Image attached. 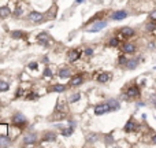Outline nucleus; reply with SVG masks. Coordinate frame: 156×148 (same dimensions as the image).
I'll use <instances>...</instances> for the list:
<instances>
[{
	"label": "nucleus",
	"instance_id": "obj_1",
	"mask_svg": "<svg viewBox=\"0 0 156 148\" xmlns=\"http://www.w3.org/2000/svg\"><path fill=\"white\" fill-rule=\"evenodd\" d=\"M26 116L23 115V114H21V112H16V114H14V116H12V123L15 125V126H19L22 127L23 125H26Z\"/></svg>",
	"mask_w": 156,
	"mask_h": 148
},
{
	"label": "nucleus",
	"instance_id": "obj_2",
	"mask_svg": "<svg viewBox=\"0 0 156 148\" xmlns=\"http://www.w3.org/2000/svg\"><path fill=\"white\" fill-rule=\"evenodd\" d=\"M27 18H29L31 22H34V23H41V22H44V19H45V16L42 15V14H40V12H37V11L29 12Z\"/></svg>",
	"mask_w": 156,
	"mask_h": 148
},
{
	"label": "nucleus",
	"instance_id": "obj_3",
	"mask_svg": "<svg viewBox=\"0 0 156 148\" xmlns=\"http://www.w3.org/2000/svg\"><path fill=\"white\" fill-rule=\"evenodd\" d=\"M105 26H107V21H97V22H94L93 25H92V27H89L86 32L96 33V32H99V30H101V29H104Z\"/></svg>",
	"mask_w": 156,
	"mask_h": 148
},
{
	"label": "nucleus",
	"instance_id": "obj_4",
	"mask_svg": "<svg viewBox=\"0 0 156 148\" xmlns=\"http://www.w3.org/2000/svg\"><path fill=\"white\" fill-rule=\"evenodd\" d=\"M108 111H111V108H109V106L107 103H101V104H97L94 107V114L96 115H103V114L108 112Z\"/></svg>",
	"mask_w": 156,
	"mask_h": 148
},
{
	"label": "nucleus",
	"instance_id": "obj_5",
	"mask_svg": "<svg viewBox=\"0 0 156 148\" xmlns=\"http://www.w3.org/2000/svg\"><path fill=\"white\" fill-rule=\"evenodd\" d=\"M56 138H57L56 133L49 130V132L44 133V136H42V141H44V143H52V141H56Z\"/></svg>",
	"mask_w": 156,
	"mask_h": 148
},
{
	"label": "nucleus",
	"instance_id": "obj_6",
	"mask_svg": "<svg viewBox=\"0 0 156 148\" xmlns=\"http://www.w3.org/2000/svg\"><path fill=\"white\" fill-rule=\"evenodd\" d=\"M126 93H127L129 97H138L141 92H140V88L137 85H131V86H129V89L126 90Z\"/></svg>",
	"mask_w": 156,
	"mask_h": 148
},
{
	"label": "nucleus",
	"instance_id": "obj_7",
	"mask_svg": "<svg viewBox=\"0 0 156 148\" xmlns=\"http://www.w3.org/2000/svg\"><path fill=\"white\" fill-rule=\"evenodd\" d=\"M36 141H37V134L36 133H27L25 137H23V144H25V145L34 144Z\"/></svg>",
	"mask_w": 156,
	"mask_h": 148
},
{
	"label": "nucleus",
	"instance_id": "obj_8",
	"mask_svg": "<svg viewBox=\"0 0 156 148\" xmlns=\"http://www.w3.org/2000/svg\"><path fill=\"white\" fill-rule=\"evenodd\" d=\"M126 16H127V12L123 10H119V11H115L114 14L111 15V19L112 21H122V19H125Z\"/></svg>",
	"mask_w": 156,
	"mask_h": 148
},
{
	"label": "nucleus",
	"instance_id": "obj_9",
	"mask_svg": "<svg viewBox=\"0 0 156 148\" xmlns=\"http://www.w3.org/2000/svg\"><path fill=\"white\" fill-rule=\"evenodd\" d=\"M122 51L125 53H134L135 52V45L133 42H125L122 45Z\"/></svg>",
	"mask_w": 156,
	"mask_h": 148
},
{
	"label": "nucleus",
	"instance_id": "obj_10",
	"mask_svg": "<svg viewBox=\"0 0 156 148\" xmlns=\"http://www.w3.org/2000/svg\"><path fill=\"white\" fill-rule=\"evenodd\" d=\"M135 129H137V125H135V122L133 121V118H130L129 121L126 122V125H125V127H123V130L125 132H134Z\"/></svg>",
	"mask_w": 156,
	"mask_h": 148
},
{
	"label": "nucleus",
	"instance_id": "obj_11",
	"mask_svg": "<svg viewBox=\"0 0 156 148\" xmlns=\"http://www.w3.org/2000/svg\"><path fill=\"white\" fill-rule=\"evenodd\" d=\"M120 36L125 37V38H127V37H133L134 36V30H133L131 27H129V26L122 27V29H120Z\"/></svg>",
	"mask_w": 156,
	"mask_h": 148
},
{
	"label": "nucleus",
	"instance_id": "obj_12",
	"mask_svg": "<svg viewBox=\"0 0 156 148\" xmlns=\"http://www.w3.org/2000/svg\"><path fill=\"white\" fill-rule=\"evenodd\" d=\"M107 104L109 106V108H111V111H118L120 108V104L119 101L116 100V99H108L107 100Z\"/></svg>",
	"mask_w": 156,
	"mask_h": 148
},
{
	"label": "nucleus",
	"instance_id": "obj_13",
	"mask_svg": "<svg viewBox=\"0 0 156 148\" xmlns=\"http://www.w3.org/2000/svg\"><path fill=\"white\" fill-rule=\"evenodd\" d=\"M81 58V52L78 51V49H71L70 52H68V60L70 62H75L78 59Z\"/></svg>",
	"mask_w": 156,
	"mask_h": 148
},
{
	"label": "nucleus",
	"instance_id": "obj_14",
	"mask_svg": "<svg viewBox=\"0 0 156 148\" xmlns=\"http://www.w3.org/2000/svg\"><path fill=\"white\" fill-rule=\"evenodd\" d=\"M83 82V77L81 74H77V75H74L71 81H70V85L71 86H78V85H81Z\"/></svg>",
	"mask_w": 156,
	"mask_h": 148
},
{
	"label": "nucleus",
	"instance_id": "obj_15",
	"mask_svg": "<svg viewBox=\"0 0 156 148\" xmlns=\"http://www.w3.org/2000/svg\"><path fill=\"white\" fill-rule=\"evenodd\" d=\"M8 15H11V10L8 5H3L0 7V18H7Z\"/></svg>",
	"mask_w": 156,
	"mask_h": 148
},
{
	"label": "nucleus",
	"instance_id": "obj_16",
	"mask_svg": "<svg viewBox=\"0 0 156 148\" xmlns=\"http://www.w3.org/2000/svg\"><path fill=\"white\" fill-rule=\"evenodd\" d=\"M37 40L41 42V44H44V45H45V44L49 41V36H48L47 32H42V33H40V34L37 36Z\"/></svg>",
	"mask_w": 156,
	"mask_h": 148
},
{
	"label": "nucleus",
	"instance_id": "obj_17",
	"mask_svg": "<svg viewBox=\"0 0 156 148\" xmlns=\"http://www.w3.org/2000/svg\"><path fill=\"white\" fill-rule=\"evenodd\" d=\"M109 78H111V74H109V73H101V74L97 75V82L104 84V82H107Z\"/></svg>",
	"mask_w": 156,
	"mask_h": 148
},
{
	"label": "nucleus",
	"instance_id": "obj_18",
	"mask_svg": "<svg viewBox=\"0 0 156 148\" xmlns=\"http://www.w3.org/2000/svg\"><path fill=\"white\" fill-rule=\"evenodd\" d=\"M137 64H138V59H130V60H127V63H126V67L129 70H134L137 67Z\"/></svg>",
	"mask_w": 156,
	"mask_h": 148
},
{
	"label": "nucleus",
	"instance_id": "obj_19",
	"mask_svg": "<svg viewBox=\"0 0 156 148\" xmlns=\"http://www.w3.org/2000/svg\"><path fill=\"white\" fill-rule=\"evenodd\" d=\"M11 144L8 136H0V147H8Z\"/></svg>",
	"mask_w": 156,
	"mask_h": 148
},
{
	"label": "nucleus",
	"instance_id": "obj_20",
	"mask_svg": "<svg viewBox=\"0 0 156 148\" xmlns=\"http://www.w3.org/2000/svg\"><path fill=\"white\" fill-rule=\"evenodd\" d=\"M59 77L60 78H70L71 77V71L68 69H62L59 71Z\"/></svg>",
	"mask_w": 156,
	"mask_h": 148
},
{
	"label": "nucleus",
	"instance_id": "obj_21",
	"mask_svg": "<svg viewBox=\"0 0 156 148\" xmlns=\"http://www.w3.org/2000/svg\"><path fill=\"white\" fill-rule=\"evenodd\" d=\"M97 138H99V134H97V133H89L88 136H86V141H88L89 144H92V143H94Z\"/></svg>",
	"mask_w": 156,
	"mask_h": 148
},
{
	"label": "nucleus",
	"instance_id": "obj_22",
	"mask_svg": "<svg viewBox=\"0 0 156 148\" xmlns=\"http://www.w3.org/2000/svg\"><path fill=\"white\" fill-rule=\"evenodd\" d=\"M66 88H67L66 85L56 84V85H53V86H52V90H53V92H64V90H66Z\"/></svg>",
	"mask_w": 156,
	"mask_h": 148
},
{
	"label": "nucleus",
	"instance_id": "obj_23",
	"mask_svg": "<svg viewBox=\"0 0 156 148\" xmlns=\"http://www.w3.org/2000/svg\"><path fill=\"white\" fill-rule=\"evenodd\" d=\"M66 108H67L66 103H64V101H62L60 99H59V100H57V103H56V110H57V111H60V112H63V111L66 110Z\"/></svg>",
	"mask_w": 156,
	"mask_h": 148
},
{
	"label": "nucleus",
	"instance_id": "obj_24",
	"mask_svg": "<svg viewBox=\"0 0 156 148\" xmlns=\"http://www.w3.org/2000/svg\"><path fill=\"white\" fill-rule=\"evenodd\" d=\"M73 133H74V127L73 126H68V127H66V129H63V130H62V134L64 136V137L71 136Z\"/></svg>",
	"mask_w": 156,
	"mask_h": 148
},
{
	"label": "nucleus",
	"instance_id": "obj_25",
	"mask_svg": "<svg viewBox=\"0 0 156 148\" xmlns=\"http://www.w3.org/2000/svg\"><path fill=\"white\" fill-rule=\"evenodd\" d=\"M11 36H12V38H23L25 33L22 32V30H14V32L11 33Z\"/></svg>",
	"mask_w": 156,
	"mask_h": 148
},
{
	"label": "nucleus",
	"instance_id": "obj_26",
	"mask_svg": "<svg viewBox=\"0 0 156 148\" xmlns=\"http://www.w3.org/2000/svg\"><path fill=\"white\" fill-rule=\"evenodd\" d=\"M8 88H10L8 82H5V81H0V92H5V90H8Z\"/></svg>",
	"mask_w": 156,
	"mask_h": 148
},
{
	"label": "nucleus",
	"instance_id": "obj_27",
	"mask_svg": "<svg viewBox=\"0 0 156 148\" xmlns=\"http://www.w3.org/2000/svg\"><path fill=\"white\" fill-rule=\"evenodd\" d=\"M37 97H38V93H36V92H29V93L26 95V99H27V100H36Z\"/></svg>",
	"mask_w": 156,
	"mask_h": 148
},
{
	"label": "nucleus",
	"instance_id": "obj_28",
	"mask_svg": "<svg viewBox=\"0 0 156 148\" xmlns=\"http://www.w3.org/2000/svg\"><path fill=\"white\" fill-rule=\"evenodd\" d=\"M108 44L111 47H118V45H119V38H118V37H112V38L109 40Z\"/></svg>",
	"mask_w": 156,
	"mask_h": 148
},
{
	"label": "nucleus",
	"instance_id": "obj_29",
	"mask_svg": "<svg viewBox=\"0 0 156 148\" xmlns=\"http://www.w3.org/2000/svg\"><path fill=\"white\" fill-rule=\"evenodd\" d=\"M79 99H81V95H79V93H75V95H71V96H70L68 101H70V103H75V101H78Z\"/></svg>",
	"mask_w": 156,
	"mask_h": 148
},
{
	"label": "nucleus",
	"instance_id": "obj_30",
	"mask_svg": "<svg viewBox=\"0 0 156 148\" xmlns=\"http://www.w3.org/2000/svg\"><path fill=\"white\" fill-rule=\"evenodd\" d=\"M111 144H114V137L112 134H108L105 136V145H111Z\"/></svg>",
	"mask_w": 156,
	"mask_h": 148
},
{
	"label": "nucleus",
	"instance_id": "obj_31",
	"mask_svg": "<svg viewBox=\"0 0 156 148\" xmlns=\"http://www.w3.org/2000/svg\"><path fill=\"white\" fill-rule=\"evenodd\" d=\"M155 29H156V25H155V23H148V25L145 26V30H146V32H153Z\"/></svg>",
	"mask_w": 156,
	"mask_h": 148
},
{
	"label": "nucleus",
	"instance_id": "obj_32",
	"mask_svg": "<svg viewBox=\"0 0 156 148\" xmlns=\"http://www.w3.org/2000/svg\"><path fill=\"white\" fill-rule=\"evenodd\" d=\"M22 14H23V10H22L21 7L15 8V11H14V16H21Z\"/></svg>",
	"mask_w": 156,
	"mask_h": 148
},
{
	"label": "nucleus",
	"instance_id": "obj_33",
	"mask_svg": "<svg viewBox=\"0 0 156 148\" xmlns=\"http://www.w3.org/2000/svg\"><path fill=\"white\" fill-rule=\"evenodd\" d=\"M42 75H44V77H52V71H51V69H49V67H45V70H44Z\"/></svg>",
	"mask_w": 156,
	"mask_h": 148
},
{
	"label": "nucleus",
	"instance_id": "obj_34",
	"mask_svg": "<svg viewBox=\"0 0 156 148\" xmlns=\"http://www.w3.org/2000/svg\"><path fill=\"white\" fill-rule=\"evenodd\" d=\"M118 62H119V64H126L127 63V59L122 55V56H119V59H118Z\"/></svg>",
	"mask_w": 156,
	"mask_h": 148
},
{
	"label": "nucleus",
	"instance_id": "obj_35",
	"mask_svg": "<svg viewBox=\"0 0 156 148\" xmlns=\"http://www.w3.org/2000/svg\"><path fill=\"white\" fill-rule=\"evenodd\" d=\"M83 53H85L86 56H90V55L93 53V49H92V48H85V51H83Z\"/></svg>",
	"mask_w": 156,
	"mask_h": 148
},
{
	"label": "nucleus",
	"instance_id": "obj_36",
	"mask_svg": "<svg viewBox=\"0 0 156 148\" xmlns=\"http://www.w3.org/2000/svg\"><path fill=\"white\" fill-rule=\"evenodd\" d=\"M149 19L153 21V22H156V10H153L151 14H149Z\"/></svg>",
	"mask_w": 156,
	"mask_h": 148
},
{
	"label": "nucleus",
	"instance_id": "obj_37",
	"mask_svg": "<svg viewBox=\"0 0 156 148\" xmlns=\"http://www.w3.org/2000/svg\"><path fill=\"white\" fill-rule=\"evenodd\" d=\"M22 95H23V89H22V88L16 89V92H15V97H21Z\"/></svg>",
	"mask_w": 156,
	"mask_h": 148
},
{
	"label": "nucleus",
	"instance_id": "obj_38",
	"mask_svg": "<svg viewBox=\"0 0 156 148\" xmlns=\"http://www.w3.org/2000/svg\"><path fill=\"white\" fill-rule=\"evenodd\" d=\"M37 67H38V66H37V63H36V62H31V63H29V69L37 70Z\"/></svg>",
	"mask_w": 156,
	"mask_h": 148
},
{
	"label": "nucleus",
	"instance_id": "obj_39",
	"mask_svg": "<svg viewBox=\"0 0 156 148\" xmlns=\"http://www.w3.org/2000/svg\"><path fill=\"white\" fill-rule=\"evenodd\" d=\"M68 125H70V126H73V127H75V122H74V121H68Z\"/></svg>",
	"mask_w": 156,
	"mask_h": 148
},
{
	"label": "nucleus",
	"instance_id": "obj_40",
	"mask_svg": "<svg viewBox=\"0 0 156 148\" xmlns=\"http://www.w3.org/2000/svg\"><path fill=\"white\" fill-rule=\"evenodd\" d=\"M152 143H153V144H156V134H155V136H153V137H152Z\"/></svg>",
	"mask_w": 156,
	"mask_h": 148
},
{
	"label": "nucleus",
	"instance_id": "obj_41",
	"mask_svg": "<svg viewBox=\"0 0 156 148\" xmlns=\"http://www.w3.org/2000/svg\"><path fill=\"white\" fill-rule=\"evenodd\" d=\"M83 1H85V0H77L75 3H77V4H79V3H83Z\"/></svg>",
	"mask_w": 156,
	"mask_h": 148
},
{
	"label": "nucleus",
	"instance_id": "obj_42",
	"mask_svg": "<svg viewBox=\"0 0 156 148\" xmlns=\"http://www.w3.org/2000/svg\"><path fill=\"white\" fill-rule=\"evenodd\" d=\"M153 106H155V108H156V101H153Z\"/></svg>",
	"mask_w": 156,
	"mask_h": 148
},
{
	"label": "nucleus",
	"instance_id": "obj_43",
	"mask_svg": "<svg viewBox=\"0 0 156 148\" xmlns=\"http://www.w3.org/2000/svg\"><path fill=\"white\" fill-rule=\"evenodd\" d=\"M155 70H156V67H155Z\"/></svg>",
	"mask_w": 156,
	"mask_h": 148
}]
</instances>
